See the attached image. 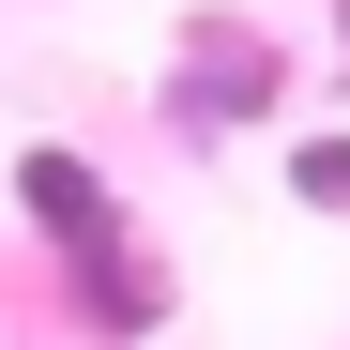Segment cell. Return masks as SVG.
<instances>
[{
  "instance_id": "obj_1",
  "label": "cell",
  "mask_w": 350,
  "mask_h": 350,
  "mask_svg": "<svg viewBox=\"0 0 350 350\" xmlns=\"http://www.w3.org/2000/svg\"><path fill=\"white\" fill-rule=\"evenodd\" d=\"M16 213L62 244V289L92 305V335H152V320H167V274H152V244L122 228V198H107L92 152H62V137L16 152Z\"/></svg>"
},
{
  "instance_id": "obj_2",
  "label": "cell",
  "mask_w": 350,
  "mask_h": 350,
  "mask_svg": "<svg viewBox=\"0 0 350 350\" xmlns=\"http://www.w3.org/2000/svg\"><path fill=\"white\" fill-rule=\"evenodd\" d=\"M152 107H167V137H183V152H228V137H259L274 107H289V46H274L259 16H183Z\"/></svg>"
},
{
  "instance_id": "obj_3",
  "label": "cell",
  "mask_w": 350,
  "mask_h": 350,
  "mask_svg": "<svg viewBox=\"0 0 350 350\" xmlns=\"http://www.w3.org/2000/svg\"><path fill=\"white\" fill-rule=\"evenodd\" d=\"M289 198H305V213H350V137H305V152H289Z\"/></svg>"
},
{
  "instance_id": "obj_4",
  "label": "cell",
  "mask_w": 350,
  "mask_h": 350,
  "mask_svg": "<svg viewBox=\"0 0 350 350\" xmlns=\"http://www.w3.org/2000/svg\"><path fill=\"white\" fill-rule=\"evenodd\" d=\"M320 31H335V46H320V62H335V77H350V0H320Z\"/></svg>"
}]
</instances>
